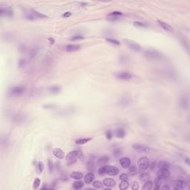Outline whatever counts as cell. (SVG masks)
Masks as SVG:
<instances>
[{"label":"cell","instance_id":"1","mask_svg":"<svg viewBox=\"0 0 190 190\" xmlns=\"http://www.w3.org/2000/svg\"><path fill=\"white\" fill-rule=\"evenodd\" d=\"M119 172H120L119 169H117L115 166H110V165L101 166L98 169V173L100 175H110V176H115V175H118Z\"/></svg>","mask_w":190,"mask_h":190},{"label":"cell","instance_id":"2","mask_svg":"<svg viewBox=\"0 0 190 190\" xmlns=\"http://www.w3.org/2000/svg\"><path fill=\"white\" fill-rule=\"evenodd\" d=\"M145 56L146 57V59L149 60H157V59H161L163 57V55L161 52L156 50L150 49V50H147L145 52Z\"/></svg>","mask_w":190,"mask_h":190},{"label":"cell","instance_id":"3","mask_svg":"<svg viewBox=\"0 0 190 190\" xmlns=\"http://www.w3.org/2000/svg\"><path fill=\"white\" fill-rule=\"evenodd\" d=\"M149 161L146 157H140L137 161V166L141 171H145L149 168Z\"/></svg>","mask_w":190,"mask_h":190},{"label":"cell","instance_id":"4","mask_svg":"<svg viewBox=\"0 0 190 190\" xmlns=\"http://www.w3.org/2000/svg\"><path fill=\"white\" fill-rule=\"evenodd\" d=\"M78 157V150H74L69 152L66 156V160L68 164H73L76 162L77 158Z\"/></svg>","mask_w":190,"mask_h":190},{"label":"cell","instance_id":"5","mask_svg":"<svg viewBox=\"0 0 190 190\" xmlns=\"http://www.w3.org/2000/svg\"><path fill=\"white\" fill-rule=\"evenodd\" d=\"M25 91H26V88L24 86H15L10 90V93L11 94L14 95V96H18V95L24 94Z\"/></svg>","mask_w":190,"mask_h":190},{"label":"cell","instance_id":"6","mask_svg":"<svg viewBox=\"0 0 190 190\" xmlns=\"http://www.w3.org/2000/svg\"><path fill=\"white\" fill-rule=\"evenodd\" d=\"M125 42L126 45H128V47L130 49H132L133 51H140V49H141L140 45L135 41L131 40H125Z\"/></svg>","mask_w":190,"mask_h":190},{"label":"cell","instance_id":"7","mask_svg":"<svg viewBox=\"0 0 190 190\" xmlns=\"http://www.w3.org/2000/svg\"><path fill=\"white\" fill-rule=\"evenodd\" d=\"M132 149L139 153H149L151 151V149L149 147H146L145 146L140 145V144H134L132 146Z\"/></svg>","mask_w":190,"mask_h":190},{"label":"cell","instance_id":"8","mask_svg":"<svg viewBox=\"0 0 190 190\" xmlns=\"http://www.w3.org/2000/svg\"><path fill=\"white\" fill-rule=\"evenodd\" d=\"M115 77L121 80H128L132 78V74L129 72L127 71H122V72H120L116 74Z\"/></svg>","mask_w":190,"mask_h":190},{"label":"cell","instance_id":"9","mask_svg":"<svg viewBox=\"0 0 190 190\" xmlns=\"http://www.w3.org/2000/svg\"><path fill=\"white\" fill-rule=\"evenodd\" d=\"M157 177H160L161 179H168L170 176V172L168 169H160L157 173Z\"/></svg>","mask_w":190,"mask_h":190},{"label":"cell","instance_id":"10","mask_svg":"<svg viewBox=\"0 0 190 190\" xmlns=\"http://www.w3.org/2000/svg\"><path fill=\"white\" fill-rule=\"evenodd\" d=\"M120 164L122 168L127 169L131 165V160H130V158H129L127 157H123L120 159Z\"/></svg>","mask_w":190,"mask_h":190},{"label":"cell","instance_id":"11","mask_svg":"<svg viewBox=\"0 0 190 190\" xmlns=\"http://www.w3.org/2000/svg\"><path fill=\"white\" fill-rule=\"evenodd\" d=\"M53 154L55 157L58 159H62L65 157V152L59 148H55L53 150Z\"/></svg>","mask_w":190,"mask_h":190},{"label":"cell","instance_id":"12","mask_svg":"<svg viewBox=\"0 0 190 190\" xmlns=\"http://www.w3.org/2000/svg\"><path fill=\"white\" fill-rule=\"evenodd\" d=\"M187 185V183L186 180H183V179H180L178 180H177L175 183V189H184Z\"/></svg>","mask_w":190,"mask_h":190},{"label":"cell","instance_id":"13","mask_svg":"<svg viewBox=\"0 0 190 190\" xmlns=\"http://www.w3.org/2000/svg\"><path fill=\"white\" fill-rule=\"evenodd\" d=\"M80 49V45H76V44H71L68 45L66 48V51L68 52H74L77 51H79Z\"/></svg>","mask_w":190,"mask_h":190},{"label":"cell","instance_id":"14","mask_svg":"<svg viewBox=\"0 0 190 190\" xmlns=\"http://www.w3.org/2000/svg\"><path fill=\"white\" fill-rule=\"evenodd\" d=\"M157 23L159 24V25L161 27L163 28V30H166V31H169V32H172L173 31V28L171 25H169V24L164 22L163 21H161V20H157Z\"/></svg>","mask_w":190,"mask_h":190},{"label":"cell","instance_id":"15","mask_svg":"<svg viewBox=\"0 0 190 190\" xmlns=\"http://www.w3.org/2000/svg\"><path fill=\"white\" fill-rule=\"evenodd\" d=\"M103 185L106 186V187L111 188V187H113V186H115L116 182H115L114 180H113V179H111V178H106V179L103 180Z\"/></svg>","mask_w":190,"mask_h":190},{"label":"cell","instance_id":"16","mask_svg":"<svg viewBox=\"0 0 190 190\" xmlns=\"http://www.w3.org/2000/svg\"><path fill=\"white\" fill-rule=\"evenodd\" d=\"M94 179V175L93 172H88L84 177V181L87 184H90L91 183H92Z\"/></svg>","mask_w":190,"mask_h":190},{"label":"cell","instance_id":"17","mask_svg":"<svg viewBox=\"0 0 190 190\" xmlns=\"http://www.w3.org/2000/svg\"><path fill=\"white\" fill-rule=\"evenodd\" d=\"M109 157L108 156H102L100 157L98 160H97V164L99 166H105L106 163H109Z\"/></svg>","mask_w":190,"mask_h":190},{"label":"cell","instance_id":"18","mask_svg":"<svg viewBox=\"0 0 190 190\" xmlns=\"http://www.w3.org/2000/svg\"><path fill=\"white\" fill-rule=\"evenodd\" d=\"M188 106H189V100H188L187 97H186V96L182 97L180 99V106L183 109H186L188 108Z\"/></svg>","mask_w":190,"mask_h":190},{"label":"cell","instance_id":"19","mask_svg":"<svg viewBox=\"0 0 190 190\" xmlns=\"http://www.w3.org/2000/svg\"><path fill=\"white\" fill-rule=\"evenodd\" d=\"M87 169L89 171V172H93L95 170V165L94 159H90L86 164Z\"/></svg>","mask_w":190,"mask_h":190},{"label":"cell","instance_id":"20","mask_svg":"<svg viewBox=\"0 0 190 190\" xmlns=\"http://www.w3.org/2000/svg\"><path fill=\"white\" fill-rule=\"evenodd\" d=\"M71 177L74 179V180H80L81 178H82L83 177V174L81 172H73L71 174Z\"/></svg>","mask_w":190,"mask_h":190},{"label":"cell","instance_id":"21","mask_svg":"<svg viewBox=\"0 0 190 190\" xmlns=\"http://www.w3.org/2000/svg\"><path fill=\"white\" fill-rule=\"evenodd\" d=\"M129 183L127 180H121V182L120 183V185H119V188L121 190L127 189L129 188Z\"/></svg>","mask_w":190,"mask_h":190},{"label":"cell","instance_id":"22","mask_svg":"<svg viewBox=\"0 0 190 190\" xmlns=\"http://www.w3.org/2000/svg\"><path fill=\"white\" fill-rule=\"evenodd\" d=\"M83 186H84V183L82 181H80V180L75 181L73 183V188L74 189H80Z\"/></svg>","mask_w":190,"mask_h":190},{"label":"cell","instance_id":"23","mask_svg":"<svg viewBox=\"0 0 190 190\" xmlns=\"http://www.w3.org/2000/svg\"><path fill=\"white\" fill-rule=\"evenodd\" d=\"M48 91L51 94H57L59 92H60L61 91V88L59 86H57V85H54V86H51V88H48Z\"/></svg>","mask_w":190,"mask_h":190},{"label":"cell","instance_id":"24","mask_svg":"<svg viewBox=\"0 0 190 190\" xmlns=\"http://www.w3.org/2000/svg\"><path fill=\"white\" fill-rule=\"evenodd\" d=\"M149 177H150L149 174V173H147V172H143V173H141V174L140 175V176H139L140 180L141 181H144V182H146V181L149 180Z\"/></svg>","mask_w":190,"mask_h":190},{"label":"cell","instance_id":"25","mask_svg":"<svg viewBox=\"0 0 190 190\" xmlns=\"http://www.w3.org/2000/svg\"><path fill=\"white\" fill-rule=\"evenodd\" d=\"M91 139V138H80V139H78L75 141V143L77 144V145H83V144H85L87 143L88 142H89Z\"/></svg>","mask_w":190,"mask_h":190},{"label":"cell","instance_id":"26","mask_svg":"<svg viewBox=\"0 0 190 190\" xmlns=\"http://www.w3.org/2000/svg\"><path fill=\"white\" fill-rule=\"evenodd\" d=\"M157 166L159 167V169H169V163L165 161H161L157 163Z\"/></svg>","mask_w":190,"mask_h":190},{"label":"cell","instance_id":"27","mask_svg":"<svg viewBox=\"0 0 190 190\" xmlns=\"http://www.w3.org/2000/svg\"><path fill=\"white\" fill-rule=\"evenodd\" d=\"M120 19V16H116V15H113V14H110L107 16L106 17V20L110 21V22H114L117 21Z\"/></svg>","mask_w":190,"mask_h":190},{"label":"cell","instance_id":"28","mask_svg":"<svg viewBox=\"0 0 190 190\" xmlns=\"http://www.w3.org/2000/svg\"><path fill=\"white\" fill-rule=\"evenodd\" d=\"M36 170L38 174H41L43 170H44V164L42 162H38L37 166H36Z\"/></svg>","mask_w":190,"mask_h":190},{"label":"cell","instance_id":"29","mask_svg":"<svg viewBox=\"0 0 190 190\" xmlns=\"http://www.w3.org/2000/svg\"><path fill=\"white\" fill-rule=\"evenodd\" d=\"M115 135H116V137H118V138H122V137H124L125 135V131L123 129H117L116 131Z\"/></svg>","mask_w":190,"mask_h":190},{"label":"cell","instance_id":"30","mask_svg":"<svg viewBox=\"0 0 190 190\" xmlns=\"http://www.w3.org/2000/svg\"><path fill=\"white\" fill-rule=\"evenodd\" d=\"M152 186H153V183L151 181V180H147V181H146L145 182V183H144V185H143V189H151V188H152Z\"/></svg>","mask_w":190,"mask_h":190},{"label":"cell","instance_id":"31","mask_svg":"<svg viewBox=\"0 0 190 190\" xmlns=\"http://www.w3.org/2000/svg\"><path fill=\"white\" fill-rule=\"evenodd\" d=\"M129 172L130 173L131 175H135L137 174V169L135 165H130L129 166Z\"/></svg>","mask_w":190,"mask_h":190},{"label":"cell","instance_id":"32","mask_svg":"<svg viewBox=\"0 0 190 190\" xmlns=\"http://www.w3.org/2000/svg\"><path fill=\"white\" fill-rule=\"evenodd\" d=\"M162 179H161L160 177H157L154 180V186H155V189H161V183H162Z\"/></svg>","mask_w":190,"mask_h":190},{"label":"cell","instance_id":"33","mask_svg":"<svg viewBox=\"0 0 190 190\" xmlns=\"http://www.w3.org/2000/svg\"><path fill=\"white\" fill-rule=\"evenodd\" d=\"M93 186L94 188H97V189H101L103 186V183L101 182V181H99V180H95L93 182Z\"/></svg>","mask_w":190,"mask_h":190},{"label":"cell","instance_id":"34","mask_svg":"<svg viewBox=\"0 0 190 190\" xmlns=\"http://www.w3.org/2000/svg\"><path fill=\"white\" fill-rule=\"evenodd\" d=\"M40 185V180L39 178H36L34 181V183H33V188L34 189H38Z\"/></svg>","mask_w":190,"mask_h":190},{"label":"cell","instance_id":"35","mask_svg":"<svg viewBox=\"0 0 190 190\" xmlns=\"http://www.w3.org/2000/svg\"><path fill=\"white\" fill-rule=\"evenodd\" d=\"M131 188L133 190H137L140 188V184L137 181H133L131 183Z\"/></svg>","mask_w":190,"mask_h":190},{"label":"cell","instance_id":"36","mask_svg":"<svg viewBox=\"0 0 190 190\" xmlns=\"http://www.w3.org/2000/svg\"><path fill=\"white\" fill-rule=\"evenodd\" d=\"M113 154L115 157H118L121 154V150L120 148L117 147V148H114L113 149Z\"/></svg>","mask_w":190,"mask_h":190},{"label":"cell","instance_id":"37","mask_svg":"<svg viewBox=\"0 0 190 190\" xmlns=\"http://www.w3.org/2000/svg\"><path fill=\"white\" fill-rule=\"evenodd\" d=\"M106 41L109 42L111 44H114V45H120V42L117 40H114V39H111V38H108L106 39Z\"/></svg>","mask_w":190,"mask_h":190},{"label":"cell","instance_id":"38","mask_svg":"<svg viewBox=\"0 0 190 190\" xmlns=\"http://www.w3.org/2000/svg\"><path fill=\"white\" fill-rule=\"evenodd\" d=\"M112 136H113V132H112V131L110 130V129L106 130V137L109 140H111V139L112 138Z\"/></svg>","mask_w":190,"mask_h":190},{"label":"cell","instance_id":"39","mask_svg":"<svg viewBox=\"0 0 190 190\" xmlns=\"http://www.w3.org/2000/svg\"><path fill=\"white\" fill-rule=\"evenodd\" d=\"M48 169H49L50 173H51L53 172V170H54V164H53L51 159L48 160Z\"/></svg>","mask_w":190,"mask_h":190},{"label":"cell","instance_id":"40","mask_svg":"<svg viewBox=\"0 0 190 190\" xmlns=\"http://www.w3.org/2000/svg\"><path fill=\"white\" fill-rule=\"evenodd\" d=\"M134 25L135 26H137V27H146L147 25H145L144 23L143 22H134Z\"/></svg>","mask_w":190,"mask_h":190},{"label":"cell","instance_id":"41","mask_svg":"<svg viewBox=\"0 0 190 190\" xmlns=\"http://www.w3.org/2000/svg\"><path fill=\"white\" fill-rule=\"evenodd\" d=\"M120 179L121 180H128V179H129V175H128V174H126V173H122V174H121V175H120Z\"/></svg>","mask_w":190,"mask_h":190},{"label":"cell","instance_id":"42","mask_svg":"<svg viewBox=\"0 0 190 190\" xmlns=\"http://www.w3.org/2000/svg\"><path fill=\"white\" fill-rule=\"evenodd\" d=\"M34 14H35L36 16H37L38 17H41V18H47V17H48L46 15L41 14V13L38 12V11H34Z\"/></svg>","mask_w":190,"mask_h":190},{"label":"cell","instance_id":"43","mask_svg":"<svg viewBox=\"0 0 190 190\" xmlns=\"http://www.w3.org/2000/svg\"><path fill=\"white\" fill-rule=\"evenodd\" d=\"M83 39H84V37L82 36H74V37L71 38V40H83Z\"/></svg>","mask_w":190,"mask_h":190},{"label":"cell","instance_id":"44","mask_svg":"<svg viewBox=\"0 0 190 190\" xmlns=\"http://www.w3.org/2000/svg\"><path fill=\"white\" fill-rule=\"evenodd\" d=\"M78 158L81 161L84 159V154L80 150H78Z\"/></svg>","mask_w":190,"mask_h":190},{"label":"cell","instance_id":"45","mask_svg":"<svg viewBox=\"0 0 190 190\" xmlns=\"http://www.w3.org/2000/svg\"><path fill=\"white\" fill-rule=\"evenodd\" d=\"M25 64V61L24 59H20V60H19V66H20V67H22Z\"/></svg>","mask_w":190,"mask_h":190},{"label":"cell","instance_id":"46","mask_svg":"<svg viewBox=\"0 0 190 190\" xmlns=\"http://www.w3.org/2000/svg\"><path fill=\"white\" fill-rule=\"evenodd\" d=\"M71 16V12H66L65 14L62 15V16L64 18H68L69 16Z\"/></svg>","mask_w":190,"mask_h":190},{"label":"cell","instance_id":"47","mask_svg":"<svg viewBox=\"0 0 190 190\" xmlns=\"http://www.w3.org/2000/svg\"><path fill=\"white\" fill-rule=\"evenodd\" d=\"M155 166H156V163L153 162V163H151V165H149V168L151 170H153V169L155 168Z\"/></svg>","mask_w":190,"mask_h":190},{"label":"cell","instance_id":"48","mask_svg":"<svg viewBox=\"0 0 190 190\" xmlns=\"http://www.w3.org/2000/svg\"><path fill=\"white\" fill-rule=\"evenodd\" d=\"M161 189H171V187L170 186H167V185H165V186H162L161 188Z\"/></svg>","mask_w":190,"mask_h":190},{"label":"cell","instance_id":"49","mask_svg":"<svg viewBox=\"0 0 190 190\" xmlns=\"http://www.w3.org/2000/svg\"><path fill=\"white\" fill-rule=\"evenodd\" d=\"M48 189V186H46V183H44V186L42 187V189Z\"/></svg>","mask_w":190,"mask_h":190}]
</instances>
